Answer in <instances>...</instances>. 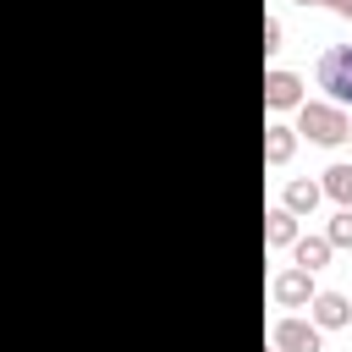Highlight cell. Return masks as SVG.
<instances>
[{
    "mask_svg": "<svg viewBox=\"0 0 352 352\" xmlns=\"http://www.w3.org/2000/svg\"><path fill=\"white\" fill-rule=\"evenodd\" d=\"M302 132H308L314 143H341V138H346V121H341L336 110H324V104H308V110H302Z\"/></svg>",
    "mask_w": 352,
    "mask_h": 352,
    "instance_id": "7a4b0ae2",
    "label": "cell"
},
{
    "mask_svg": "<svg viewBox=\"0 0 352 352\" xmlns=\"http://www.w3.org/2000/svg\"><path fill=\"white\" fill-rule=\"evenodd\" d=\"M297 6H314V0H297Z\"/></svg>",
    "mask_w": 352,
    "mask_h": 352,
    "instance_id": "5bb4252c",
    "label": "cell"
},
{
    "mask_svg": "<svg viewBox=\"0 0 352 352\" xmlns=\"http://www.w3.org/2000/svg\"><path fill=\"white\" fill-rule=\"evenodd\" d=\"M324 187H330V198L352 204V165H330V170H324Z\"/></svg>",
    "mask_w": 352,
    "mask_h": 352,
    "instance_id": "9c48e42d",
    "label": "cell"
},
{
    "mask_svg": "<svg viewBox=\"0 0 352 352\" xmlns=\"http://www.w3.org/2000/svg\"><path fill=\"white\" fill-rule=\"evenodd\" d=\"M275 297H280V302H308V270L280 275V280H275Z\"/></svg>",
    "mask_w": 352,
    "mask_h": 352,
    "instance_id": "5b68a950",
    "label": "cell"
},
{
    "mask_svg": "<svg viewBox=\"0 0 352 352\" xmlns=\"http://www.w3.org/2000/svg\"><path fill=\"white\" fill-rule=\"evenodd\" d=\"M314 319L319 324H346V302L336 292H324V297H314Z\"/></svg>",
    "mask_w": 352,
    "mask_h": 352,
    "instance_id": "52a82bcc",
    "label": "cell"
},
{
    "mask_svg": "<svg viewBox=\"0 0 352 352\" xmlns=\"http://www.w3.org/2000/svg\"><path fill=\"white\" fill-rule=\"evenodd\" d=\"M314 204H319V187L314 182H292L286 187V209H314Z\"/></svg>",
    "mask_w": 352,
    "mask_h": 352,
    "instance_id": "30bf717a",
    "label": "cell"
},
{
    "mask_svg": "<svg viewBox=\"0 0 352 352\" xmlns=\"http://www.w3.org/2000/svg\"><path fill=\"white\" fill-rule=\"evenodd\" d=\"M324 258H330V242H319V236H302V242H297V264H302L308 275H314Z\"/></svg>",
    "mask_w": 352,
    "mask_h": 352,
    "instance_id": "8992f818",
    "label": "cell"
},
{
    "mask_svg": "<svg viewBox=\"0 0 352 352\" xmlns=\"http://www.w3.org/2000/svg\"><path fill=\"white\" fill-rule=\"evenodd\" d=\"M264 99L270 104H297V77L292 72H270L264 77Z\"/></svg>",
    "mask_w": 352,
    "mask_h": 352,
    "instance_id": "277c9868",
    "label": "cell"
},
{
    "mask_svg": "<svg viewBox=\"0 0 352 352\" xmlns=\"http://www.w3.org/2000/svg\"><path fill=\"white\" fill-rule=\"evenodd\" d=\"M292 231H297V226H292V214H286V209H275V214H270V226H264V242H270V248H286V242H292Z\"/></svg>",
    "mask_w": 352,
    "mask_h": 352,
    "instance_id": "ba28073f",
    "label": "cell"
},
{
    "mask_svg": "<svg viewBox=\"0 0 352 352\" xmlns=\"http://www.w3.org/2000/svg\"><path fill=\"white\" fill-rule=\"evenodd\" d=\"M330 248H352V209L336 214V226H330Z\"/></svg>",
    "mask_w": 352,
    "mask_h": 352,
    "instance_id": "7c38bea8",
    "label": "cell"
},
{
    "mask_svg": "<svg viewBox=\"0 0 352 352\" xmlns=\"http://www.w3.org/2000/svg\"><path fill=\"white\" fill-rule=\"evenodd\" d=\"M314 77H319V88H330V94L346 104V99H352V44L324 50V55H319V66H314Z\"/></svg>",
    "mask_w": 352,
    "mask_h": 352,
    "instance_id": "6da1fadb",
    "label": "cell"
},
{
    "mask_svg": "<svg viewBox=\"0 0 352 352\" xmlns=\"http://www.w3.org/2000/svg\"><path fill=\"white\" fill-rule=\"evenodd\" d=\"M286 154H292V132H286V126H270V143H264V160H275V165H280Z\"/></svg>",
    "mask_w": 352,
    "mask_h": 352,
    "instance_id": "8fae6325",
    "label": "cell"
},
{
    "mask_svg": "<svg viewBox=\"0 0 352 352\" xmlns=\"http://www.w3.org/2000/svg\"><path fill=\"white\" fill-rule=\"evenodd\" d=\"M330 6H336V11H341V16H352V0H330Z\"/></svg>",
    "mask_w": 352,
    "mask_h": 352,
    "instance_id": "4fadbf2b",
    "label": "cell"
},
{
    "mask_svg": "<svg viewBox=\"0 0 352 352\" xmlns=\"http://www.w3.org/2000/svg\"><path fill=\"white\" fill-rule=\"evenodd\" d=\"M275 346H286V352H319V336L302 319H280L275 324Z\"/></svg>",
    "mask_w": 352,
    "mask_h": 352,
    "instance_id": "3957f363",
    "label": "cell"
}]
</instances>
